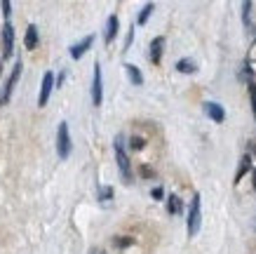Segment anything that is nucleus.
I'll return each instance as SVG.
<instances>
[{
    "instance_id": "f257e3e1",
    "label": "nucleus",
    "mask_w": 256,
    "mask_h": 254,
    "mask_svg": "<svg viewBox=\"0 0 256 254\" xmlns=\"http://www.w3.org/2000/svg\"><path fill=\"white\" fill-rule=\"evenodd\" d=\"M113 148H116V162H118V169H120V174H122V179L130 184L132 181V162H130V155H127V151H124V141L122 137H118L116 141H113Z\"/></svg>"
},
{
    "instance_id": "f03ea898",
    "label": "nucleus",
    "mask_w": 256,
    "mask_h": 254,
    "mask_svg": "<svg viewBox=\"0 0 256 254\" xmlns=\"http://www.w3.org/2000/svg\"><path fill=\"white\" fill-rule=\"evenodd\" d=\"M202 226V198L200 193H195L190 200V212H188V238H195L200 233Z\"/></svg>"
},
{
    "instance_id": "7ed1b4c3",
    "label": "nucleus",
    "mask_w": 256,
    "mask_h": 254,
    "mask_svg": "<svg viewBox=\"0 0 256 254\" xmlns=\"http://www.w3.org/2000/svg\"><path fill=\"white\" fill-rule=\"evenodd\" d=\"M70 148H73V144H70L68 123H59V130H56V155L62 160H66L70 155Z\"/></svg>"
},
{
    "instance_id": "20e7f679",
    "label": "nucleus",
    "mask_w": 256,
    "mask_h": 254,
    "mask_svg": "<svg viewBox=\"0 0 256 254\" xmlns=\"http://www.w3.org/2000/svg\"><path fill=\"white\" fill-rule=\"evenodd\" d=\"M22 69H24L22 59H16L14 69H12V73H10V78H8V83H5V87H2V92H0V106H2V104H8V101H10L12 92H14L16 80H19V76H22Z\"/></svg>"
},
{
    "instance_id": "39448f33",
    "label": "nucleus",
    "mask_w": 256,
    "mask_h": 254,
    "mask_svg": "<svg viewBox=\"0 0 256 254\" xmlns=\"http://www.w3.org/2000/svg\"><path fill=\"white\" fill-rule=\"evenodd\" d=\"M54 83L56 78L52 71H45V76H42V83H40V94H38V106H47V101H50V94L54 90Z\"/></svg>"
},
{
    "instance_id": "423d86ee",
    "label": "nucleus",
    "mask_w": 256,
    "mask_h": 254,
    "mask_svg": "<svg viewBox=\"0 0 256 254\" xmlns=\"http://www.w3.org/2000/svg\"><path fill=\"white\" fill-rule=\"evenodd\" d=\"M104 101V80H101V66L94 64V76H92V104L101 106Z\"/></svg>"
},
{
    "instance_id": "0eeeda50",
    "label": "nucleus",
    "mask_w": 256,
    "mask_h": 254,
    "mask_svg": "<svg viewBox=\"0 0 256 254\" xmlns=\"http://www.w3.org/2000/svg\"><path fill=\"white\" fill-rule=\"evenodd\" d=\"M12 52H14V29L8 22L2 26V59H10Z\"/></svg>"
},
{
    "instance_id": "6e6552de",
    "label": "nucleus",
    "mask_w": 256,
    "mask_h": 254,
    "mask_svg": "<svg viewBox=\"0 0 256 254\" xmlns=\"http://www.w3.org/2000/svg\"><path fill=\"white\" fill-rule=\"evenodd\" d=\"M204 113H207L214 123H224V120H226L224 106H221V104H216V101H207V104H204Z\"/></svg>"
},
{
    "instance_id": "1a4fd4ad",
    "label": "nucleus",
    "mask_w": 256,
    "mask_h": 254,
    "mask_svg": "<svg viewBox=\"0 0 256 254\" xmlns=\"http://www.w3.org/2000/svg\"><path fill=\"white\" fill-rule=\"evenodd\" d=\"M92 43H94V36H87V38H82L80 43H76V45L70 47V57H73V59H80V57L92 47Z\"/></svg>"
},
{
    "instance_id": "9d476101",
    "label": "nucleus",
    "mask_w": 256,
    "mask_h": 254,
    "mask_svg": "<svg viewBox=\"0 0 256 254\" xmlns=\"http://www.w3.org/2000/svg\"><path fill=\"white\" fill-rule=\"evenodd\" d=\"M118 29H120V22H118V17H116V15H110V17H108V22H106V33H104V40H106V45L116 40Z\"/></svg>"
},
{
    "instance_id": "9b49d317",
    "label": "nucleus",
    "mask_w": 256,
    "mask_h": 254,
    "mask_svg": "<svg viewBox=\"0 0 256 254\" xmlns=\"http://www.w3.org/2000/svg\"><path fill=\"white\" fill-rule=\"evenodd\" d=\"M162 50H164V38L162 36H158V38L150 43V62L153 64L162 62Z\"/></svg>"
},
{
    "instance_id": "f8f14e48",
    "label": "nucleus",
    "mask_w": 256,
    "mask_h": 254,
    "mask_svg": "<svg viewBox=\"0 0 256 254\" xmlns=\"http://www.w3.org/2000/svg\"><path fill=\"white\" fill-rule=\"evenodd\" d=\"M24 45H26V50H36V47H38V26H36V24H31V26L26 29Z\"/></svg>"
},
{
    "instance_id": "ddd939ff",
    "label": "nucleus",
    "mask_w": 256,
    "mask_h": 254,
    "mask_svg": "<svg viewBox=\"0 0 256 254\" xmlns=\"http://www.w3.org/2000/svg\"><path fill=\"white\" fill-rule=\"evenodd\" d=\"M124 71H127V78H130V83L144 85V76H141V71L136 69L134 64H124Z\"/></svg>"
},
{
    "instance_id": "4468645a",
    "label": "nucleus",
    "mask_w": 256,
    "mask_h": 254,
    "mask_svg": "<svg viewBox=\"0 0 256 254\" xmlns=\"http://www.w3.org/2000/svg\"><path fill=\"white\" fill-rule=\"evenodd\" d=\"M249 167H252V158L249 155H242V160H240V167H238V172H235V184H240L242 177L249 172Z\"/></svg>"
},
{
    "instance_id": "2eb2a0df",
    "label": "nucleus",
    "mask_w": 256,
    "mask_h": 254,
    "mask_svg": "<svg viewBox=\"0 0 256 254\" xmlns=\"http://www.w3.org/2000/svg\"><path fill=\"white\" fill-rule=\"evenodd\" d=\"M176 71H178V73H195V71H198V66H195L193 59H178V62H176Z\"/></svg>"
},
{
    "instance_id": "dca6fc26",
    "label": "nucleus",
    "mask_w": 256,
    "mask_h": 254,
    "mask_svg": "<svg viewBox=\"0 0 256 254\" xmlns=\"http://www.w3.org/2000/svg\"><path fill=\"white\" fill-rule=\"evenodd\" d=\"M153 10H156V5H153V3L144 5V8H141V12H139V17H136V24H139V26H144V24L148 22V17L153 15Z\"/></svg>"
},
{
    "instance_id": "f3484780",
    "label": "nucleus",
    "mask_w": 256,
    "mask_h": 254,
    "mask_svg": "<svg viewBox=\"0 0 256 254\" xmlns=\"http://www.w3.org/2000/svg\"><path fill=\"white\" fill-rule=\"evenodd\" d=\"M181 207H184V205H181V200H178L176 195H170V198H167V212H170V214H178Z\"/></svg>"
},
{
    "instance_id": "a211bd4d",
    "label": "nucleus",
    "mask_w": 256,
    "mask_h": 254,
    "mask_svg": "<svg viewBox=\"0 0 256 254\" xmlns=\"http://www.w3.org/2000/svg\"><path fill=\"white\" fill-rule=\"evenodd\" d=\"M96 195H99V200H110V198H113V188H110V186H99Z\"/></svg>"
},
{
    "instance_id": "6ab92c4d",
    "label": "nucleus",
    "mask_w": 256,
    "mask_h": 254,
    "mask_svg": "<svg viewBox=\"0 0 256 254\" xmlns=\"http://www.w3.org/2000/svg\"><path fill=\"white\" fill-rule=\"evenodd\" d=\"M249 15H252V3H242V22H244V26H249Z\"/></svg>"
},
{
    "instance_id": "aec40b11",
    "label": "nucleus",
    "mask_w": 256,
    "mask_h": 254,
    "mask_svg": "<svg viewBox=\"0 0 256 254\" xmlns=\"http://www.w3.org/2000/svg\"><path fill=\"white\" fill-rule=\"evenodd\" d=\"M130 146H132L134 151H141V148L146 146V139H141V137H132V139H130Z\"/></svg>"
},
{
    "instance_id": "412c9836",
    "label": "nucleus",
    "mask_w": 256,
    "mask_h": 254,
    "mask_svg": "<svg viewBox=\"0 0 256 254\" xmlns=\"http://www.w3.org/2000/svg\"><path fill=\"white\" fill-rule=\"evenodd\" d=\"M113 242H116V247H130V245L134 242V240H132V238H127V235H122V238H116Z\"/></svg>"
},
{
    "instance_id": "4be33fe9",
    "label": "nucleus",
    "mask_w": 256,
    "mask_h": 254,
    "mask_svg": "<svg viewBox=\"0 0 256 254\" xmlns=\"http://www.w3.org/2000/svg\"><path fill=\"white\" fill-rule=\"evenodd\" d=\"M249 97H252V108H254V118H256V85L249 87Z\"/></svg>"
},
{
    "instance_id": "5701e85b",
    "label": "nucleus",
    "mask_w": 256,
    "mask_h": 254,
    "mask_svg": "<svg viewBox=\"0 0 256 254\" xmlns=\"http://www.w3.org/2000/svg\"><path fill=\"white\" fill-rule=\"evenodd\" d=\"M10 10H12V3H10V0H2V15L10 17V15H12Z\"/></svg>"
},
{
    "instance_id": "b1692460",
    "label": "nucleus",
    "mask_w": 256,
    "mask_h": 254,
    "mask_svg": "<svg viewBox=\"0 0 256 254\" xmlns=\"http://www.w3.org/2000/svg\"><path fill=\"white\" fill-rule=\"evenodd\" d=\"M132 40H134V26L130 29V33H127V40H124V50H130V45H132Z\"/></svg>"
},
{
    "instance_id": "393cba45",
    "label": "nucleus",
    "mask_w": 256,
    "mask_h": 254,
    "mask_svg": "<svg viewBox=\"0 0 256 254\" xmlns=\"http://www.w3.org/2000/svg\"><path fill=\"white\" fill-rule=\"evenodd\" d=\"M150 195H153L156 200H160V198H162V195H164V191H162V188H160V186H156V188L150 191Z\"/></svg>"
},
{
    "instance_id": "a878e982",
    "label": "nucleus",
    "mask_w": 256,
    "mask_h": 254,
    "mask_svg": "<svg viewBox=\"0 0 256 254\" xmlns=\"http://www.w3.org/2000/svg\"><path fill=\"white\" fill-rule=\"evenodd\" d=\"M92 254H104V252H101V249H99V252H92Z\"/></svg>"
},
{
    "instance_id": "bb28decb",
    "label": "nucleus",
    "mask_w": 256,
    "mask_h": 254,
    "mask_svg": "<svg viewBox=\"0 0 256 254\" xmlns=\"http://www.w3.org/2000/svg\"><path fill=\"white\" fill-rule=\"evenodd\" d=\"M254 184H256V172H254Z\"/></svg>"
}]
</instances>
